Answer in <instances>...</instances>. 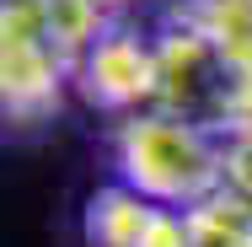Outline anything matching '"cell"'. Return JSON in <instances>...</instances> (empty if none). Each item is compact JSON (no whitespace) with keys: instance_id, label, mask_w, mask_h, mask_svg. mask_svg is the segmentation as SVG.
I'll return each instance as SVG.
<instances>
[{"instance_id":"obj_1","label":"cell","mask_w":252,"mask_h":247,"mask_svg":"<svg viewBox=\"0 0 252 247\" xmlns=\"http://www.w3.org/2000/svg\"><path fill=\"white\" fill-rule=\"evenodd\" d=\"M113 161H118V183L183 215L225 188V135L156 113V107L129 113L118 124Z\"/></svg>"},{"instance_id":"obj_2","label":"cell","mask_w":252,"mask_h":247,"mask_svg":"<svg viewBox=\"0 0 252 247\" xmlns=\"http://www.w3.org/2000/svg\"><path fill=\"white\" fill-rule=\"evenodd\" d=\"M242 75L247 70L209 33L199 0L177 5L161 22V33H156V97H151L156 113H172V118H188L199 129L225 135L236 92H242Z\"/></svg>"},{"instance_id":"obj_3","label":"cell","mask_w":252,"mask_h":247,"mask_svg":"<svg viewBox=\"0 0 252 247\" xmlns=\"http://www.w3.org/2000/svg\"><path fill=\"white\" fill-rule=\"evenodd\" d=\"M64 81H75V59L64 54L49 22V0H0V102L16 129L59 113Z\"/></svg>"},{"instance_id":"obj_4","label":"cell","mask_w":252,"mask_h":247,"mask_svg":"<svg viewBox=\"0 0 252 247\" xmlns=\"http://www.w3.org/2000/svg\"><path fill=\"white\" fill-rule=\"evenodd\" d=\"M81 97L102 113H145L156 97V38H140L134 27H102L97 43L75 65Z\"/></svg>"},{"instance_id":"obj_5","label":"cell","mask_w":252,"mask_h":247,"mask_svg":"<svg viewBox=\"0 0 252 247\" xmlns=\"http://www.w3.org/2000/svg\"><path fill=\"white\" fill-rule=\"evenodd\" d=\"M86 247H193V226L183 210L113 183L86 199Z\"/></svg>"},{"instance_id":"obj_6","label":"cell","mask_w":252,"mask_h":247,"mask_svg":"<svg viewBox=\"0 0 252 247\" xmlns=\"http://www.w3.org/2000/svg\"><path fill=\"white\" fill-rule=\"evenodd\" d=\"M204 22H209V33L225 43V54L252 70V0H199Z\"/></svg>"},{"instance_id":"obj_7","label":"cell","mask_w":252,"mask_h":247,"mask_svg":"<svg viewBox=\"0 0 252 247\" xmlns=\"http://www.w3.org/2000/svg\"><path fill=\"white\" fill-rule=\"evenodd\" d=\"M225 188L252 199V140H225Z\"/></svg>"},{"instance_id":"obj_8","label":"cell","mask_w":252,"mask_h":247,"mask_svg":"<svg viewBox=\"0 0 252 247\" xmlns=\"http://www.w3.org/2000/svg\"><path fill=\"white\" fill-rule=\"evenodd\" d=\"M225 140H252V70L242 75V92H236V107H231Z\"/></svg>"},{"instance_id":"obj_9","label":"cell","mask_w":252,"mask_h":247,"mask_svg":"<svg viewBox=\"0 0 252 247\" xmlns=\"http://www.w3.org/2000/svg\"><path fill=\"white\" fill-rule=\"evenodd\" d=\"M92 5H102V11H113V5H124V0H92Z\"/></svg>"}]
</instances>
